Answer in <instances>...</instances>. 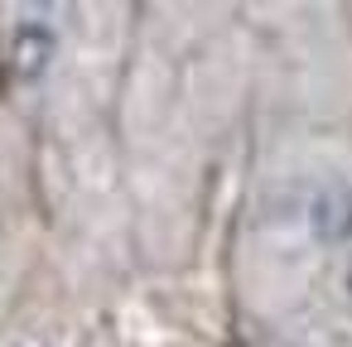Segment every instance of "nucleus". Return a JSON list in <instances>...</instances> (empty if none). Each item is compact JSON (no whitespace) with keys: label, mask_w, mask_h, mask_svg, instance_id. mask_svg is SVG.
<instances>
[{"label":"nucleus","mask_w":352,"mask_h":347,"mask_svg":"<svg viewBox=\"0 0 352 347\" xmlns=\"http://www.w3.org/2000/svg\"><path fill=\"white\" fill-rule=\"evenodd\" d=\"M54 54H58V39H54V30H49V25H39V20L20 25V34H15V44H10L15 78H25V82L44 78V73H49V63H54Z\"/></svg>","instance_id":"nucleus-1"},{"label":"nucleus","mask_w":352,"mask_h":347,"mask_svg":"<svg viewBox=\"0 0 352 347\" xmlns=\"http://www.w3.org/2000/svg\"><path fill=\"white\" fill-rule=\"evenodd\" d=\"M309 217H314V236L318 241H347L352 236V188L347 183H328L314 198Z\"/></svg>","instance_id":"nucleus-2"},{"label":"nucleus","mask_w":352,"mask_h":347,"mask_svg":"<svg viewBox=\"0 0 352 347\" xmlns=\"http://www.w3.org/2000/svg\"><path fill=\"white\" fill-rule=\"evenodd\" d=\"M347 280H352V270H347Z\"/></svg>","instance_id":"nucleus-3"}]
</instances>
